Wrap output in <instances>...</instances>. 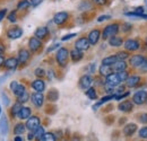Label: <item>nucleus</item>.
<instances>
[{
  "mask_svg": "<svg viewBox=\"0 0 147 141\" xmlns=\"http://www.w3.org/2000/svg\"><path fill=\"white\" fill-rule=\"evenodd\" d=\"M69 51L66 48H60L55 54V60L60 67H66L68 63V58H69Z\"/></svg>",
  "mask_w": 147,
  "mask_h": 141,
  "instance_id": "obj_1",
  "label": "nucleus"
},
{
  "mask_svg": "<svg viewBox=\"0 0 147 141\" xmlns=\"http://www.w3.org/2000/svg\"><path fill=\"white\" fill-rule=\"evenodd\" d=\"M118 32H119V25H118V24H111V25H108V26L103 30L102 37H103V40L110 38L112 36L117 35Z\"/></svg>",
  "mask_w": 147,
  "mask_h": 141,
  "instance_id": "obj_2",
  "label": "nucleus"
},
{
  "mask_svg": "<svg viewBox=\"0 0 147 141\" xmlns=\"http://www.w3.org/2000/svg\"><path fill=\"white\" fill-rule=\"evenodd\" d=\"M90 46H91V43L87 37H80L75 43V49H77L79 51H86L90 49Z\"/></svg>",
  "mask_w": 147,
  "mask_h": 141,
  "instance_id": "obj_3",
  "label": "nucleus"
},
{
  "mask_svg": "<svg viewBox=\"0 0 147 141\" xmlns=\"http://www.w3.org/2000/svg\"><path fill=\"white\" fill-rule=\"evenodd\" d=\"M132 102L137 105H142V104H145L147 102V91L145 90H140V91H137L134 97H132Z\"/></svg>",
  "mask_w": 147,
  "mask_h": 141,
  "instance_id": "obj_4",
  "label": "nucleus"
},
{
  "mask_svg": "<svg viewBox=\"0 0 147 141\" xmlns=\"http://www.w3.org/2000/svg\"><path fill=\"white\" fill-rule=\"evenodd\" d=\"M25 125H26V128H27L30 131L35 132L37 129L40 128V119H38L37 116H31V117L27 119Z\"/></svg>",
  "mask_w": 147,
  "mask_h": 141,
  "instance_id": "obj_5",
  "label": "nucleus"
},
{
  "mask_svg": "<svg viewBox=\"0 0 147 141\" xmlns=\"http://www.w3.org/2000/svg\"><path fill=\"white\" fill-rule=\"evenodd\" d=\"M23 35V30L18 27V26H14V27H10L8 31H7V36L8 38L10 40H17L20 36Z\"/></svg>",
  "mask_w": 147,
  "mask_h": 141,
  "instance_id": "obj_6",
  "label": "nucleus"
},
{
  "mask_svg": "<svg viewBox=\"0 0 147 141\" xmlns=\"http://www.w3.org/2000/svg\"><path fill=\"white\" fill-rule=\"evenodd\" d=\"M69 18V14L66 13V11H60V13H57L53 17V21H55V25H62L65 24Z\"/></svg>",
  "mask_w": 147,
  "mask_h": 141,
  "instance_id": "obj_7",
  "label": "nucleus"
},
{
  "mask_svg": "<svg viewBox=\"0 0 147 141\" xmlns=\"http://www.w3.org/2000/svg\"><path fill=\"white\" fill-rule=\"evenodd\" d=\"M92 83H93L92 77H91L90 75H85V76H83V77L79 79V87L82 89L87 90V89L91 87Z\"/></svg>",
  "mask_w": 147,
  "mask_h": 141,
  "instance_id": "obj_8",
  "label": "nucleus"
},
{
  "mask_svg": "<svg viewBox=\"0 0 147 141\" xmlns=\"http://www.w3.org/2000/svg\"><path fill=\"white\" fill-rule=\"evenodd\" d=\"M41 46H42V43H41L40 38H37L35 36L30 38V41H28V48H30L31 52H36V51H38Z\"/></svg>",
  "mask_w": 147,
  "mask_h": 141,
  "instance_id": "obj_9",
  "label": "nucleus"
},
{
  "mask_svg": "<svg viewBox=\"0 0 147 141\" xmlns=\"http://www.w3.org/2000/svg\"><path fill=\"white\" fill-rule=\"evenodd\" d=\"M139 48H140L139 42L136 41V40L129 38V40H127V41L125 42V49H126L127 51H131V52H132V51H137Z\"/></svg>",
  "mask_w": 147,
  "mask_h": 141,
  "instance_id": "obj_10",
  "label": "nucleus"
},
{
  "mask_svg": "<svg viewBox=\"0 0 147 141\" xmlns=\"http://www.w3.org/2000/svg\"><path fill=\"white\" fill-rule=\"evenodd\" d=\"M31 99H32V103L36 107H41L44 103V96L42 95V93H38V91L31 95Z\"/></svg>",
  "mask_w": 147,
  "mask_h": 141,
  "instance_id": "obj_11",
  "label": "nucleus"
},
{
  "mask_svg": "<svg viewBox=\"0 0 147 141\" xmlns=\"http://www.w3.org/2000/svg\"><path fill=\"white\" fill-rule=\"evenodd\" d=\"M18 63H19L18 59H16V58H8V59L5 60L3 67H5L6 69H8V70H14V69L17 68Z\"/></svg>",
  "mask_w": 147,
  "mask_h": 141,
  "instance_id": "obj_12",
  "label": "nucleus"
},
{
  "mask_svg": "<svg viewBox=\"0 0 147 141\" xmlns=\"http://www.w3.org/2000/svg\"><path fill=\"white\" fill-rule=\"evenodd\" d=\"M100 37H101V32H100V30H93V31L90 32V34L87 36V38H88L91 45H95V44L98 42Z\"/></svg>",
  "mask_w": 147,
  "mask_h": 141,
  "instance_id": "obj_13",
  "label": "nucleus"
},
{
  "mask_svg": "<svg viewBox=\"0 0 147 141\" xmlns=\"http://www.w3.org/2000/svg\"><path fill=\"white\" fill-rule=\"evenodd\" d=\"M145 62V58L142 55H134L130 58V66L134 68L142 67V64Z\"/></svg>",
  "mask_w": 147,
  "mask_h": 141,
  "instance_id": "obj_14",
  "label": "nucleus"
},
{
  "mask_svg": "<svg viewBox=\"0 0 147 141\" xmlns=\"http://www.w3.org/2000/svg\"><path fill=\"white\" fill-rule=\"evenodd\" d=\"M108 85H110V86H113V87H115V86H118L120 83H121V80H120V78H119V76H118V73H111L109 75L108 77H107V81H105Z\"/></svg>",
  "mask_w": 147,
  "mask_h": 141,
  "instance_id": "obj_15",
  "label": "nucleus"
},
{
  "mask_svg": "<svg viewBox=\"0 0 147 141\" xmlns=\"http://www.w3.org/2000/svg\"><path fill=\"white\" fill-rule=\"evenodd\" d=\"M32 87L35 91L38 93H43V90L45 89V83L42 80V79H36L32 83Z\"/></svg>",
  "mask_w": 147,
  "mask_h": 141,
  "instance_id": "obj_16",
  "label": "nucleus"
},
{
  "mask_svg": "<svg viewBox=\"0 0 147 141\" xmlns=\"http://www.w3.org/2000/svg\"><path fill=\"white\" fill-rule=\"evenodd\" d=\"M30 52L27 51V50H25V49H22L20 51L18 52V62L19 63H26L27 61H28V59H30Z\"/></svg>",
  "mask_w": 147,
  "mask_h": 141,
  "instance_id": "obj_17",
  "label": "nucleus"
},
{
  "mask_svg": "<svg viewBox=\"0 0 147 141\" xmlns=\"http://www.w3.org/2000/svg\"><path fill=\"white\" fill-rule=\"evenodd\" d=\"M137 130V125L135 123H129L127 124L125 128H123V134L127 136V137H130L132 136Z\"/></svg>",
  "mask_w": 147,
  "mask_h": 141,
  "instance_id": "obj_18",
  "label": "nucleus"
},
{
  "mask_svg": "<svg viewBox=\"0 0 147 141\" xmlns=\"http://www.w3.org/2000/svg\"><path fill=\"white\" fill-rule=\"evenodd\" d=\"M31 113H32V111H31L30 107H24L23 106V108L20 109V112L18 113L17 116L20 120H27L28 117H31Z\"/></svg>",
  "mask_w": 147,
  "mask_h": 141,
  "instance_id": "obj_19",
  "label": "nucleus"
},
{
  "mask_svg": "<svg viewBox=\"0 0 147 141\" xmlns=\"http://www.w3.org/2000/svg\"><path fill=\"white\" fill-rule=\"evenodd\" d=\"M83 56H84L83 51H79V50H77V49H74V50L70 51V58H71V60H73L74 62L80 61V60L83 59Z\"/></svg>",
  "mask_w": 147,
  "mask_h": 141,
  "instance_id": "obj_20",
  "label": "nucleus"
},
{
  "mask_svg": "<svg viewBox=\"0 0 147 141\" xmlns=\"http://www.w3.org/2000/svg\"><path fill=\"white\" fill-rule=\"evenodd\" d=\"M48 33H49L48 28H47V27H44V26H41V27H38L36 31H35L34 36L37 37V38H40V40H42V38H44V37H47V36H48Z\"/></svg>",
  "mask_w": 147,
  "mask_h": 141,
  "instance_id": "obj_21",
  "label": "nucleus"
},
{
  "mask_svg": "<svg viewBox=\"0 0 147 141\" xmlns=\"http://www.w3.org/2000/svg\"><path fill=\"white\" fill-rule=\"evenodd\" d=\"M140 81V77L139 76H130L127 79V86L132 88V87H136Z\"/></svg>",
  "mask_w": 147,
  "mask_h": 141,
  "instance_id": "obj_22",
  "label": "nucleus"
},
{
  "mask_svg": "<svg viewBox=\"0 0 147 141\" xmlns=\"http://www.w3.org/2000/svg\"><path fill=\"white\" fill-rule=\"evenodd\" d=\"M122 38L119 37V36H112L109 38V44L113 48H118V46H121L122 45Z\"/></svg>",
  "mask_w": 147,
  "mask_h": 141,
  "instance_id": "obj_23",
  "label": "nucleus"
},
{
  "mask_svg": "<svg viewBox=\"0 0 147 141\" xmlns=\"http://www.w3.org/2000/svg\"><path fill=\"white\" fill-rule=\"evenodd\" d=\"M112 69L115 71H123L127 69V63L123 61V60H119V61H117L113 66H112Z\"/></svg>",
  "mask_w": 147,
  "mask_h": 141,
  "instance_id": "obj_24",
  "label": "nucleus"
},
{
  "mask_svg": "<svg viewBox=\"0 0 147 141\" xmlns=\"http://www.w3.org/2000/svg\"><path fill=\"white\" fill-rule=\"evenodd\" d=\"M132 107H134V104L130 101H125L123 103L119 104V109L122 112H130L132 109Z\"/></svg>",
  "mask_w": 147,
  "mask_h": 141,
  "instance_id": "obj_25",
  "label": "nucleus"
},
{
  "mask_svg": "<svg viewBox=\"0 0 147 141\" xmlns=\"http://www.w3.org/2000/svg\"><path fill=\"white\" fill-rule=\"evenodd\" d=\"M112 66H107V64H102L100 67V75L103 77H108L109 75L112 73Z\"/></svg>",
  "mask_w": 147,
  "mask_h": 141,
  "instance_id": "obj_26",
  "label": "nucleus"
},
{
  "mask_svg": "<svg viewBox=\"0 0 147 141\" xmlns=\"http://www.w3.org/2000/svg\"><path fill=\"white\" fill-rule=\"evenodd\" d=\"M117 61H119L118 56L117 55H110V56H107L102 60V64H107V66H113Z\"/></svg>",
  "mask_w": 147,
  "mask_h": 141,
  "instance_id": "obj_27",
  "label": "nucleus"
},
{
  "mask_svg": "<svg viewBox=\"0 0 147 141\" xmlns=\"http://www.w3.org/2000/svg\"><path fill=\"white\" fill-rule=\"evenodd\" d=\"M25 130H26V125H24L23 123H18L16 124L15 128H14V133L16 136H20L25 132Z\"/></svg>",
  "mask_w": 147,
  "mask_h": 141,
  "instance_id": "obj_28",
  "label": "nucleus"
},
{
  "mask_svg": "<svg viewBox=\"0 0 147 141\" xmlns=\"http://www.w3.org/2000/svg\"><path fill=\"white\" fill-rule=\"evenodd\" d=\"M58 98H59V93H58V90L51 89V90L48 93V99H49L50 102H55V101H58Z\"/></svg>",
  "mask_w": 147,
  "mask_h": 141,
  "instance_id": "obj_29",
  "label": "nucleus"
},
{
  "mask_svg": "<svg viewBox=\"0 0 147 141\" xmlns=\"http://www.w3.org/2000/svg\"><path fill=\"white\" fill-rule=\"evenodd\" d=\"M22 108H23L22 103H19L18 101H17V102H16V103L13 105V108H11V115H13V116H17Z\"/></svg>",
  "mask_w": 147,
  "mask_h": 141,
  "instance_id": "obj_30",
  "label": "nucleus"
},
{
  "mask_svg": "<svg viewBox=\"0 0 147 141\" xmlns=\"http://www.w3.org/2000/svg\"><path fill=\"white\" fill-rule=\"evenodd\" d=\"M31 6L30 0H20L17 3V10H25Z\"/></svg>",
  "mask_w": 147,
  "mask_h": 141,
  "instance_id": "obj_31",
  "label": "nucleus"
},
{
  "mask_svg": "<svg viewBox=\"0 0 147 141\" xmlns=\"http://www.w3.org/2000/svg\"><path fill=\"white\" fill-rule=\"evenodd\" d=\"M44 129H43V126H41L40 125V128L37 129L36 131L34 132V134H35V139H36L37 141H42V139H43V136H44Z\"/></svg>",
  "mask_w": 147,
  "mask_h": 141,
  "instance_id": "obj_32",
  "label": "nucleus"
},
{
  "mask_svg": "<svg viewBox=\"0 0 147 141\" xmlns=\"http://www.w3.org/2000/svg\"><path fill=\"white\" fill-rule=\"evenodd\" d=\"M86 96H87L90 99H96V98H97L96 90L93 88V87H90V88L86 90Z\"/></svg>",
  "mask_w": 147,
  "mask_h": 141,
  "instance_id": "obj_33",
  "label": "nucleus"
},
{
  "mask_svg": "<svg viewBox=\"0 0 147 141\" xmlns=\"http://www.w3.org/2000/svg\"><path fill=\"white\" fill-rule=\"evenodd\" d=\"M25 91H26L25 86H24V85H18V86H17V88L15 89L13 93H14V95H15L16 97H19V96H22Z\"/></svg>",
  "mask_w": 147,
  "mask_h": 141,
  "instance_id": "obj_34",
  "label": "nucleus"
},
{
  "mask_svg": "<svg viewBox=\"0 0 147 141\" xmlns=\"http://www.w3.org/2000/svg\"><path fill=\"white\" fill-rule=\"evenodd\" d=\"M1 132H2L3 136H6L7 132H8V122H7V119L5 116L1 120Z\"/></svg>",
  "mask_w": 147,
  "mask_h": 141,
  "instance_id": "obj_35",
  "label": "nucleus"
},
{
  "mask_svg": "<svg viewBox=\"0 0 147 141\" xmlns=\"http://www.w3.org/2000/svg\"><path fill=\"white\" fill-rule=\"evenodd\" d=\"M91 7H92V6H91V2H88L87 0L82 1V2H80V5L78 6V8H79L80 10H86L87 8H88V9H91Z\"/></svg>",
  "mask_w": 147,
  "mask_h": 141,
  "instance_id": "obj_36",
  "label": "nucleus"
},
{
  "mask_svg": "<svg viewBox=\"0 0 147 141\" xmlns=\"http://www.w3.org/2000/svg\"><path fill=\"white\" fill-rule=\"evenodd\" d=\"M28 98H30V95H28V93H27V91H25V93H24L22 96L17 97V101H18L19 103L24 104V103H26V102L28 101Z\"/></svg>",
  "mask_w": 147,
  "mask_h": 141,
  "instance_id": "obj_37",
  "label": "nucleus"
},
{
  "mask_svg": "<svg viewBox=\"0 0 147 141\" xmlns=\"http://www.w3.org/2000/svg\"><path fill=\"white\" fill-rule=\"evenodd\" d=\"M42 141H55V136L53 134V133H51V132L44 133Z\"/></svg>",
  "mask_w": 147,
  "mask_h": 141,
  "instance_id": "obj_38",
  "label": "nucleus"
},
{
  "mask_svg": "<svg viewBox=\"0 0 147 141\" xmlns=\"http://www.w3.org/2000/svg\"><path fill=\"white\" fill-rule=\"evenodd\" d=\"M118 76H119V78H120L121 81H127V79H128V77H129L128 72L126 70L119 71V72H118Z\"/></svg>",
  "mask_w": 147,
  "mask_h": 141,
  "instance_id": "obj_39",
  "label": "nucleus"
},
{
  "mask_svg": "<svg viewBox=\"0 0 147 141\" xmlns=\"http://www.w3.org/2000/svg\"><path fill=\"white\" fill-rule=\"evenodd\" d=\"M7 18H8V20H9L10 23H16V20H17V11H16V10L11 11V13L7 16Z\"/></svg>",
  "mask_w": 147,
  "mask_h": 141,
  "instance_id": "obj_40",
  "label": "nucleus"
},
{
  "mask_svg": "<svg viewBox=\"0 0 147 141\" xmlns=\"http://www.w3.org/2000/svg\"><path fill=\"white\" fill-rule=\"evenodd\" d=\"M117 56H118L119 60H123V61H125V60L129 56V54L126 52V51H121V52L117 53Z\"/></svg>",
  "mask_w": 147,
  "mask_h": 141,
  "instance_id": "obj_41",
  "label": "nucleus"
},
{
  "mask_svg": "<svg viewBox=\"0 0 147 141\" xmlns=\"http://www.w3.org/2000/svg\"><path fill=\"white\" fill-rule=\"evenodd\" d=\"M139 137L140 138H144V139H147V126H144L139 130Z\"/></svg>",
  "mask_w": 147,
  "mask_h": 141,
  "instance_id": "obj_42",
  "label": "nucleus"
},
{
  "mask_svg": "<svg viewBox=\"0 0 147 141\" xmlns=\"http://www.w3.org/2000/svg\"><path fill=\"white\" fill-rule=\"evenodd\" d=\"M34 73H35V76L36 77H43L44 75H45V71L43 70L42 68H37V69H35V71H34Z\"/></svg>",
  "mask_w": 147,
  "mask_h": 141,
  "instance_id": "obj_43",
  "label": "nucleus"
},
{
  "mask_svg": "<svg viewBox=\"0 0 147 141\" xmlns=\"http://www.w3.org/2000/svg\"><path fill=\"white\" fill-rule=\"evenodd\" d=\"M131 25L129 24V23H125L123 24V26H122V31L125 32V33H127V32H129V31H131Z\"/></svg>",
  "mask_w": 147,
  "mask_h": 141,
  "instance_id": "obj_44",
  "label": "nucleus"
},
{
  "mask_svg": "<svg viewBox=\"0 0 147 141\" xmlns=\"http://www.w3.org/2000/svg\"><path fill=\"white\" fill-rule=\"evenodd\" d=\"M92 2L97 6H104L107 3V0H92Z\"/></svg>",
  "mask_w": 147,
  "mask_h": 141,
  "instance_id": "obj_45",
  "label": "nucleus"
},
{
  "mask_svg": "<svg viewBox=\"0 0 147 141\" xmlns=\"http://www.w3.org/2000/svg\"><path fill=\"white\" fill-rule=\"evenodd\" d=\"M6 14H7V9H6V8L0 9V23H1V20H2L3 18L6 17Z\"/></svg>",
  "mask_w": 147,
  "mask_h": 141,
  "instance_id": "obj_46",
  "label": "nucleus"
},
{
  "mask_svg": "<svg viewBox=\"0 0 147 141\" xmlns=\"http://www.w3.org/2000/svg\"><path fill=\"white\" fill-rule=\"evenodd\" d=\"M30 2H31L32 7H36V6H38L42 2V0H30Z\"/></svg>",
  "mask_w": 147,
  "mask_h": 141,
  "instance_id": "obj_47",
  "label": "nucleus"
},
{
  "mask_svg": "<svg viewBox=\"0 0 147 141\" xmlns=\"http://www.w3.org/2000/svg\"><path fill=\"white\" fill-rule=\"evenodd\" d=\"M18 85H19V84L17 83V81H11V83H10V89L14 91L15 89L17 88V86H18Z\"/></svg>",
  "mask_w": 147,
  "mask_h": 141,
  "instance_id": "obj_48",
  "label": "nucleus"
},
{
  "mask_svg": "<svg viewBox=\"0 0 147 141\" xmlns=\"http://www.w3.org/2000/svg\"><path fill=\"white\" fill-rule=\"evenodd\" d=\"M107 19H110V16L109 15H103V16H100L97 18V21H103V20H107Z\"/></svg>",
  "mask_w": 147,
  "mask_h": 141,
  "instance_id": "obj_49",
  "label": "nucleus"
},
{
  "mask_svg": "<svg viewBox=\"0 0 147 141\" xmlns=\"http://www.w3.org/2000/svg\"><path fill=\"white\" fill-rule=\"evenodd\" d=\"M74 36H76V34H75V33H73V34H68V35L63 36V37L61 38V41H67V40H70V38H73Z\"/></svg>",
  "mask_w": 147,
  "mask_h": 141,
  "instance_id": "obj_50",
  "label": "nucleus"
},
{
  "mask_svg": "<svg viewBox=\"0 0 147 141\" xmlns=\"http://www.w3.org/2000/svg\"><path fill=\"white\" fill-rule=\"evenodd\" d=\"M59 46H60V44H59V43H58V44H55L53 46H51V48H49V49L47 50V52H48V53H49V52H52V51H53L55 49H57V48H59Z\"/></svg>",
  "mask_w": 147,
  "mask_h": 141,
  "instance_id": "obj_51",
  "label": "nucleus"
},
{
  "mask_svg": "<svg viewBox=\"0 0 147 141\" xmlns=\"http://www.w3.org/2000/svg\"><path fill=\"white\" fill-rule=\"evenodd\" d=\"M27 139H28L30 141L33 140V139H35V134H34V132H32V131H31V132L28 133V136H27Z\"/></svg>",
  "mask_w": 147,
  "mask_h": 141,
  "instance_id": "obj_52",
  "label": "nucleus"
},
{
  "mask_svg": "<svg viewBox=\"0 0 147 141\" xmlns=\"http://www.w3.org/2000/svg\"><path fill=\"white\" fill-rule=\"evenodd\" d=\"M140 69H142V71H144V72H147V61L146 60H145V62L142 64Z\"/></svg>",
  "mask_w": 147,
  "mask_h": 141,
  "instance_id": "obj_53",
  "label": "nucleus"
},
{
  "mask_svg": "<svg viewBox=\"0 0 147 141\" xmlns=\"http://www.w3.org/2000/svg\"><path fill=\"white\" fill-rule=\"evenodd\" d=\"M140 122L147 123V114H143V115L140 116Z\"/></svg>",
  "mask_w": 147,
  "mask_h": 141,
  "instance_id": "obj_54",
  "label": "nucleus"
},
{
  "mask_svg": "<svg viewBox=\"0 0 147 141\" xmlns=\"http://www.w3.org/2000/svg\"><path fill=\"white\" fill-rule=\"evenodd\" d=\"M1 96H2V98H5V105H8L9 101H8V97L6 96V94H5V93H2V94H1Z\"/></svg>",
  "mask_w": 147,
  "mask_h": 141,
  "instance_id": "obj_55",
  "label": "nucleus"
},
{
  "mask_svg": "<svg viewBox=\"0 0 147 141\" xmlns=\"http://www.w3.org/2000/svg\"><path fill=\"white\" fill-rule=\"evenodd\" d=\"M95 72V64L92 63L91 66H90V73H94Z\"/></svg>",
  "mask_w": 147,
  "mask_h": 141,
  "instance_id": "obj_56",
  "label": "nucleus"
},
{
  "mask_svg": "<svg viewBox=\"0 0 147 141\" xmlns=\"http://www.w3.org/2000/svg\"><path fill=\"white\" fill-rule=\"evenodd\" d=\"M3 53H5V45L0 43V54H3Z\"/></svg>",
  "mask_w": 147,
  "mask_h": 141,
  "instance_id": "obj_57",
  "label": "nucleus"
},
{
  "mask_svg": "<svg viewBox=\"0 0 147 141\" xmlns=\"http://www.w3.org/2000/svg\"><path fill=\"white\" fill-rule=\"evenodd\" d=\"M3 62H5V58H3L2 54H0V67L3 66Z\"/></svg>",
  "mask_w": 147,
  "mask_h": 141,
  "instance_id": "obj_58",
  "label": "nucleus"
},
{
  "mask_svg": "<svg viewBox=\"0 0 147 141\" xmlns=\"http://www.w3.org/2000/svg\"><path fill=\"white\" fill-rule=\"evenodd\" d=\"M14 141H23V138H22L20 136H16V137L14 138Z\"/></svg>",
  "mask_w": 147,
  "mask_h": 141,
  "instance_id": "obj_59",
  "label": "nucleus"
},
{
  "mask_svg": "<svg viewBox=\"0 0 147 141\" xmlns=\"http://www.w3.org/2000/svg\"><path fill=\"white\" fill-rule=\"evenodd\" d=\"M73 141H79L78 138H73Z\"/></svg>",
  "mask_w": 147,
  "mask_h": 141,
  "instance_id": "obj_60",
  "label": "nucleus"
},
{
  "mask_svg": "<svg viewBox=\"0 0 147 141\" xmlns=\"http://www.w3.org/2000/svg\"><path fill=\"white\" fill-rule=\"evenodd\" d=\"M0 114H1V107H0Z\"/></svg>",
  "mask_w": 147,
  "mask_h": 141,
  "instance_id": "obj_61",
  "label": "nucleus"
},
{
  "mask_svg": "<svg viewBox=\"0 0 147 141\" xmlns=\"http://www.w3.org/2000/svg\"><path fill=\"white\" fill-rule=\"evenodd\" d=\"M146 45H147V38H146Z\"/></svg>",
  "mask_w": 147,
  "mask_h": 141,
  "instance_id": "obj_62",
  "label": "nucleus"
}]
</instances>
